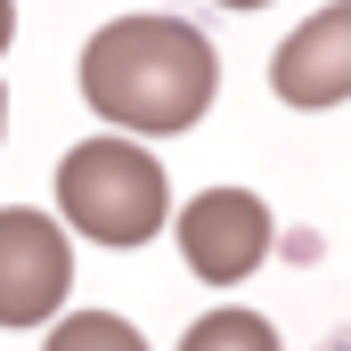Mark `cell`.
<instances>
[{"mask_svg": "<svg viewBox=\"0 0 351 351\" xmlns=\"http://www.w3.org/2000/svg\"><path fill=\"white\" fill-rule=\"evenodd\" d=\"M221 58L188 16H114L82 41V98L123 139H180L213 114Z\"/></svg>", "mask_w": 351, "mask_h": 351, "instance_id": "1", "label": "cell"}, {"mask_svg": "<svg viewBox=\"0 0 351 351\" xmlns=\"http://www.w3.org/2000/svg\"><path fill=\"white\" fill-rule=\"evenodd\" d=\"M58 213H66L74 237L106 245V254H131L172 221V180L139 139H82L58 164Z\"/></svg>", "mask_w": 351, "mask_h": 351, "instance_id": "2", "label": "cell"}, {"mask_svg": "<svg viewBox=\"0 0 351 351\" xmlns=\"http://www.w3.org/2000/svg\"><path fill=\"white\" fill-rule=\"evenodd\" d=\"M74 286V245L49 213L0 204V327H41L66 311Z\"/></svg>", "mask_w": 351, "mask_h": 351, "instance_id": "3", "label": "cell"}, {"mask_svg": "<svg viewBox=\"0 0 351 351\" xmlns=\"http://www.w3.org/2000/svg\"><path fill=\"white\" fill-rule=\"evenodd\" d=\"M269 204L254 188H204L188 213H180V262L188 278H204V286H237V278H254L269 262Z\"/></svg>", "mask_w": 351, "mask_h": 351, "instance_id": "4", "label": "cell"}, {"mask_svg": "<svg viewBox=\"0 0 351 351\" xmlns=\"http://www.w3.org/2000/svg\"><path fill=\"white\" fill-rule=\"evenodd\" d=\"M269 90H278L294 114H319V106H343L351 98V0H327L319 16H302V25L278 41Z\"/></svg>", "mask_w": 351, "mask_h": 351, "instance_id": "5", "label": "cell"}, {"mask_svg": "<svg viewBox=\"0 0 351 351\" xmlns=\"http://www.w3.org/2000/svg\"><path fill=\"white\" fill-rule=\"evenodd\" d=\"M41 351H147V335H139L123 311H66V319L41 335Z\"/></svg>", "mask_w": 351, "mask_h": 351, "instance_id": "6", "label": "cell"}, {"mask_svg": "<svg viewBox=\"0 0 351 351\" xmlns=\"http://www.w3.org/2000/svg\"><path fill=\"white\" fill-rule=\"evenodd\" d=\"M180 351H278V335H269L262 311H204L180 335Z\"/></svg>", "mask_w": 351, "mask_h": 351, "instance_id": "7", "label": "cell"}, {"mask_svg": "<svg viewBox=\"0 0 351 351\" xmlns=\"http://www.w3.org/2000/svg\"><path fill=\"white\" fill-rule=\"evenodd\" d=\"M8 41H16V0H0V58H8Z\"/></svg>", "mask_w": 351, "mask_h": 351, "instance_id": "8", "label": "cell"}, {"mask_svg": "<svg viewBox=\"0 0 351 351\" xmlns=\"http://www.w3.org/2000/svg\"><path fill=\"white\" fill-rule=\"evenodd\" d=\"M213 8H237V16H245V8H269V0H213Z\"/></svg>", "mask_w": 351, "mask_h": 351, "instance_id": "9", "label": "cell"}, {"mask_svg": "<svg viewBox=\"0 0 351 351\" xmlns=\"http://www.w3.org/2000/svg\"><path fill=\"white\" fill-rule=\"evenodd\" d=\"M0 139H8V90H0Z\"/></svg>", "mask_w": 351, "mask_h": 351, "instance_id": "10", "label": "cell"}, {"mask_svg": "<svg viewBox=\"0 0 351 351\" xmlns=\"http://www.w3.org/2000/svg\"><path fill=\"white\" fill-rule=\"evenodd\" d=\"M327 351H351V343H327Z\"/></svg>", "mask_w": 351, "mask_h": 351, "instance_id": "11", "label": "cell"}]
</instances>
